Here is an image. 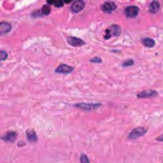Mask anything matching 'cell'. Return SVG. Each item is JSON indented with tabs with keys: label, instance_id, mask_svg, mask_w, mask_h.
<instances>
[{
	"label": "cell",
	"instance_id": "cell-1",
	"mask_svg": "<svg viewBox=\"0 0 163 163\" xmlns=\"http://www.w3.org/2000/svg\"><path fill=\"white\" fill-rule=\"evenodd\" d=\"M147 132V129L142 127H136L134 129H132V131L130 132V134L128 136V138L130 140H137L140 137L145 135Z\"/></svg>",
	"mask_w": 163,
	"mask_h": 163
},
{
	"label": "cell",
	"instance_id": "cell-2",
	"mask_svg": "<svg viewBox=\"0 0 163 163\" xmlns=\"http://www.w3.org/2000/svg\"><path fill=\"white\" fill-rule=\"evenodd\" d=\"M126 16L129 18H135L139 13V8L136 6H129L124 10Z\"/></svg>",
	"mask_w": 163,
	"mask_h": 163
},
{
	"label": "cell",
	"instance_id": "cell-3",
	"mask_svg": "<svg viewBox=\"0 0 163 163\" xmlns=\"http://www.w3.org/2000/svg\"><path fill=\"white\" fill-rule=\"evenodd\" d=\"M79 108L84 110H93L98 108L100 106L101 104H99V103H97V104H91V103H78V104L75 105Z\"/></svg>",
	"mask_w": 163,
	"mask_h": 163
},
{
	"label": "cell",
	"instance_id": "cell-4",
	"mask_svg": "<svg viewBox=\"0 0 163 163\" xmlns=\"http://www.w3.org/2000/svg\"><path fill=\"white\" fill-rule=\"evenodd\" d=\"M67 41L70 45L73 47H81L85 44V42L83 40L75 36L68 37Z\"/></svg>",
	"mask_w": 163,
	"mask_h": 163
},
{
	"label": "cell",
	"instance_id": "cell-5",
	"mask_svg": "<svg viewBox=\"0 0 163 163\" xmlns=\"http://www.w3.org/2000/svg\"><path fill=\"white\" fill-rule=\"evenodd\" d=\"M117 8L116 4L113 2H106L101 6V10L103 12L107 13H110L115 11Z\"/></svg>",
	"mask_w": 163,
	"mask_h": 163
},
{
	"label": "cell",
	"instance_id": "cell-6",
	"mask_svg": "<svg viewBox=\"0 0 163 163\" xmlns=\"http://www.w3.org/2000/svg\"><path fill=\"white\" fill-rule=\"evenodd\" d=\"M73 70V68L65 65V64H62L61 65H59L55 70V72L57 73H62V74H69L71 73Z\"/></svg>",
	"mask_w": 163,
	"mask_h": 163
},
{
	"label": "cell",
	"instance_id": "cell-7",
	"mask_svg": "<svg viewBox=\"0 0 163 163\" xmlns=\"http://www.w3.org/2000/svg\"><path fill=\"white\" fill-rule=\"evenodd\" d=\"M85 7V3L83 1H75L74 2L71 7V10L74 13H79L81 12Z\"/></svg>",
	"mask_w": 163,
	"mask_h": 163
},
{
	"label": "cell",
	"instance_id": "cell-8",
	"mask_svg": "<svg viewBox=\"0 0 163 163\" xmlns=\"http://www.w3.org/2000/svg\"><path fill=\"white\" fill-rule=\"evenodd\" d=\"M158 95L157 91L154 90H145L143 91L140 92L139 94H137V97L139 98H152L156 97Z\"/></svg>",
	"mask_w": 163,
	"mask_h": 163
},
{
	"label": "cell",
	"instance_id": "cell-9",
	"mask_svg": "<svg viewBox=\"0 0 163 163\" xmlns=\"http://www.w3.org/2000/svg\"><path fill=\"white\" fill-rule=\"evenodd\" d=\"M17 133L14 131H8L2 137V140L6 142L13 143L16 140Z\"/></svg>",
	"mask_w": 163,
	"mask_h": 163
},
{
	"label": "cell",
	"instance_id": "cell-10",
	"mask_svg": "<svg viewBox=\"0 0 163 163\" xmlns=\"http://www.w3.org/2000/svg\"><path fill=\"white\" fill-rule=\"evenodd\" d=\"M11 29L12 26L10 24L6 22H2L0 24V35H1L7 34L11 31Z\"/></svg>",
	"mask_w": 163,
	"mask_h": 163
},
{
	"label": "cell",
	"instance_id": "cell-11",
	"mask_svg": "<svg viewBox=\"0 0 163 163\" xmlns=\"http://www.w3.org/2000/svg\"><path fill=\"white\" fill-rule=\"evenodd\" d=\"M26 136L28 141L31 143H36L38 141V137L33 129H28L26 131Z\"/></svg>",
	"mask_w": 163,
	"mask_h": 163
},
{
	"label": "cell",
	"instance_id": "cell-12",
	"mask_svg": "<svg viewBox=\"0 0 163 163\" xmlns=\"http://www.w3.org/2000/svg\"><path fill=\"white\" fill-rule=\"evenodd\" d=\"M149 12L151 13H156L159 12L160 9V3L157 1L152 2L149 7Z\"/></svg>",
	"mask_w": 163,
	"mask_h": 163
},
{
	"label": "cell",
	"instance_id": "cell-13",
	"mask_svg": "<svg viewBox=\"0 0 163 163\" xmlns=\"http://www.w3.org/2000/svg\"><path fill=\"white\" fill-rule=\"evenodd\" d=\"M142 43L143 45L146 47H153L156 45V42L154 40L151 38H145L142 40Z\"/></svg>",
	"mask_w": 163,
	"mask_h": 163
},
{
	"label": "cell",
	"instance_id": "cell-14",
	"mask_svg": "<svg viewBox=\"0 0 163 163\" xmlns=\"http://www.w3.org/2000/svg\"><path fill=\"white\" fill-rule=\"evenodd\" d=\"M110 34L115 36H119L121 34V27L118 25H112L111 27V30H110Z\"/></svg>",
	"mask_w": 163,
	"mask_h": 163
},
{
	"label": "cell",
	"instance_id": "cell-15",
	"mask_svg": "<svg viewBox=\"0 0 163 163\" xmlns=\"http://www.w3.org/2000/svg\"><path fill=\"white\" fill-rule=\"evenodd\" d=\"M41 13L43 15H45V16H48L50 14L51 12V8L49 5H43V7L41 8Z\"/></svg>",
	"mask_w": 163,
	"mask_h": 163
},
{
	"label": "cell",
	"instance_id": "cell-16",
	"mask_svg": "<svg viewBox=\"0 0 163 163\" xmlns=\"http://www.w3.org/2000/svg\"><path fill=\"white\" fill-rule=\"evenodd\" d=\"M47 3L49 5H53L56 7H62L64 5V2L61 0H56V1H48Z\"/></svg>",
	"mask_w": 163,
	"mask_h": 163
},
{
	"label": "cell",
	"instance_id": "cell-17",
	"mask_svg": "<svg viewBox=\"0 0 163 163\" xmlns=\"http://www.w3.org/2000/svg\"><path fill=\"white\" fill-rule=\"evenodd\" d=\"M7 57H8V54L6 51L2 50L0 52V60H1V61L5 60V59H7Z\"/></svg>",
	"mask_w": 163,
	"mask_h": 163
},
{
	"label": "cell",
	"instance_id": "cell-18",
	"mask_svg": "<svg viewBox=\"0 0 163 163\" xmlns=\"http://www.w3.org/2000/svg\"><path fill=\"white\" fill-rule=\"evenodd\" d=\"M134 65V61L132 60V59H129V60H127V61H125L122 64V65L124 66V67H127V66H131L132 65Z\"/></svg>",
	"mask_w": 163,
	"mask_h": 163
},
{
	"label": "cell",
	"instance_id": "cell-19",
	"mask_svg": "<svg viewBox=\"0 0 163 163\" xmlns=\"http://www.w3.org/2000/svg\"><path fill=\"white\" fill-rule=\"evenodd\" d=\"M80 162H84V163H86V162H89L90 161H89V160L87 156L82 154L80 156Z\"/></svg>",
	"mask_w": 163,
	"mask_h": 163
},
{
	"label": "cell",
	"instance_id": "cell-20",
	"mask_svg": "<svg viewBox=\"0 0 163 163\" xmlns=\"http://www.w3.org/2000/svg\"><path fill=\"white\" fill-rule=\"evenodd\" d=\"M91 62L92 63H101L102 62V59H100L99 57H95L93 59H92L91 60Z\"/></svg>",
	"mask_w": 163,
	"mask_h": 163
}]
</instances>
